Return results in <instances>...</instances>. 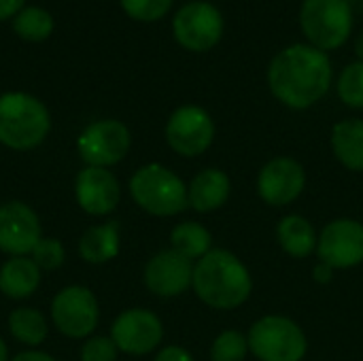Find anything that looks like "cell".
Instances as JSON below:
<instances>
[{
  "label": "cell",
  "instance_id": "cell-1",
  "mask_svg": "<svg viewBox=\"0 0 363 361\" xmlns=\"http://www.w3.org/2000/svg\"><path fill=\"white\" fill-rule=\"evenodd\" d=\"M268 85L279 102L304 111L317 104L332 85L330 57L313 45H289L272 57Z\"/></svg>",
  "mask_w": 363,
  "mask_h": 361
},
{
  "label": "cell",
  "instance_id": "cell-2",
  "mask_svg": "<svg viewBox=\"0 0 363 361\" xmlns=\"http://www.w3.org/2000/svg\"><path fill=\"white\" fill-rule=\"evenodd\" d=\"M196 296L219 311H232L251 296V274L245 264L225 249H211L194 266Z\"/></svg>",
  "mask_w": 363,
  "mask_h": 361
},
{
  "label": "cell",
  "instance_id": "cell-3",
  "mask_svg": "<svg viewBox=\"0 0 363 361\" xmlns=\"http://www.w3.org/2000/svg\"><path fill=\"white\" fill-rule=\"evenodd\" d=\"M51 130L49 109L32 94H0V143L15 151L38 147Z\"/></svg>",
  "mask_w": 363,
  "mask_h": 361
},
{
  "label": "cell",
  "instance_id": "cell-4",
  "mask_svg": "<svg viewBox=\"0 0 363 361\" xmlns=\"http://www.w3.org/2000/svg\"><path fill=\"white\" fill-rule=\"evenodd\" d=\"M130 194L143 211L155 217H172L189 206L185 183L162 164L138 168L130 179Z\"/></svg>",
  "mask_w": 363,
  "mask_h": 361
},
{
  "label": "cell",
  "instance_id": "cell-5",
  "mask_svg": "<svg viewBox=\"0 0 363 361\" xmlns=\"http://www.w3.org/2000/svg\"><path fill=\"white\" fill-rule=\"evenodd\" d=\"M300 26L308 43L321 51L340 49L353 30V11L347 0H304Z\"/></svg>",
  "mask_w": 363,
  "mask_h": 361
},
{
  "label": "cell",
  "instance_id": "cell-6",
  "mask_svg": "<svg viewBox=\"0 0 363 361\" xmlns=\"http://www.w3.org/2000/svg\"><path fill=\"white\" fill-rule=\"evenodd\" d=\"M247 340L251 353L262 361H302L308 349L302 328L279 315L255 321Z\"/></svg>",
  "mask_w": 363,
  "mask_h": 361
},
{
  "label": "cell",
  "instance_id": "cell-7",
  "mask_svg": "<svg viewBox=\"0 0 363 361\" xmlns=\"http://www.w3.org/2000/svg\"><path fill=\"white\" fill-rule=\"evenodd\" d=\"M223 15L221 11L204 0H194L183 4L172 19V34L177 43L194 53L211 51L223 36Z\"/></svg>",
  "mask_w": 363,
  "mask_h": 361
},
{
  "label": "cell",
  "instance_id": "cell-8",
  "mask_svg": "<svg viewBox=\"0 0 363 361\" xmlns=\"http://www.w3.org/2000/svg\"><path fill=\"white\" fill-rule=\"evenodd\" d=\"M132 145L125 123L117 119H100L89 123L77 138V151L87 166L108 168L119 164Z\"/></svg>",
  "mask_w": 363,
  "mask_h": 361
},
{
  "label": "cell",
  "instance_id": "cell-9",
  "mask_svg": "<svg viewBox=\"0 0 363 361\" xmlns=\"http://www.w3.org/2000/svg\"><path fill=\"white\" fill-rule=\"evenodd\" d=\"M51 319L60 334L68 338L89 336L100 319V306L96 296L81 285H70L57 291L51 302Z\"/></svg>",
  "mask_w": 363,
  "mask_h": 361
},
{
  "label": "cell",
  "instance_id": "cell-10",
  "mask_svg": "<svg viewBox=\"0 0 363 361\" xmlns=\"http://www.w3.org/2000/svg\"><path fill=\"white\" fill-rule=\"evenodd\" d=\"M215 138L213 117L196 104L179 106L166 123V140L183 157L202 155Z\"/></svg>",
  "mask_w": 363,
  "mask_h": 361
},
{
  "label": "cell",
  "instance_id": "cell-11",
  "mask_svg": "<svg viewBox=\"0 0 363 361\" xmlns=\"http://www.w3.org/2000/svg\"><path fill=\"white\" fill-rule=\"evenodd\" d=\"M111 338L115 347L128 355H147L160 347L164 338V326L155 313L130 309L113 321Z\"/></svg>",
  "mask_w": 363,
  "mask_h": 361
},
{
  "label": "cell",
  "instance_id": "cell-12",
  "mask_svg": "<svg viewBox=\"0 0 363 361\" xmlns=\"http://www.w3.org/2000/svg\"><path fill=\"white\" fill-rule=\"evenodd\" d=\"M38 215L19 200L0 206V251L13 257H26L40 240Z\"/></svg>",
  "mask_w": 363,
  "mask_h": 361
},
{
  "label": "cell",
  "instance_id": "cell-13",
  "mask_svg": "<svg viewBox=\"0 0 363 361\" xmlns=\"http://www.w3.org/2000/svg\"><path fill=\"white\" fill-rule=\"evenodd\" d=\"M317 253L332 268H353L363 262V223L336 219L321 232Z\"/></svg>",
  "mask_w": 363,
  "mask_h": 361
},
{
  "label": "cell",
  "instance_id": "cell-14",
  "mask_svg": "<svg viewBox=\"0 0 363 361\" xmlns=\"http://www.w3.org/2000/svg\"><path fill=\"white\" fill-rule=\"evenodd\" d=\"M194 264L174 249L160 251L145 266V285L160 298L181 296L191 287Z\"/></svg>",
  "mask_w": 363,
  "mask_h": 361
},
{
  "label": "cell",
  "instance_id": "cell-15",
  "mask_svg": "<svg viewBox=\"0 0 363 361\" xmlns=\"http://www.w3.org/2000/svg\"><path fill=\"white\" fill-rule=\"evenodd\" d=\"M304 168L291 157L270 160L257 177V194L270 206L291 204L304 189Z\"/></svg>",
  "mask_w": 363,
  "mask_h": 361
},
{
  "label": "cell",
  "instance_id": "cell-16",
  "mask_svg": "<svg viewBox=\"0 0 363 361\" xmlns=\"http://www.w3.org/2000/svg\"><path fill=\"white\" fill-rule=\"evenodd\" d=\"M74 196L85 213L94 217H102L117 209L121 198V187L117 177L106 168L87 166L74 179Z\"/></svg>",
  "mask_w": 363,
  "mask_h": 361
},
{
  "label": "cell",
  "instance_id": "cell-17",
  "mask_svg": "<svg viewBox=\"0 0 363 361\" xmlns=\"http://www.w3.org/2000/svg\"><path fill=\"white\" fill-rule=\"evenodd\" d=\"M230 179L219 168H206L194 177L187 187V202L198 213H211L221 209L230 198Z\"/></svg>",
  "mask_w": 363,
  "mask_h": 361
},
{
  "label": "cell",
  "instance_id": "cell-18",
  "mask_svg": "<svg viewBox=\"0 0 363 361\" xmlns=\"http://www.w3.org/2000/svg\"><path fill=\"white\" fill-rule=\"evenodd\" d=\"M40 283V268L32 257H11L0 268V291L6 298H30Z\"/></svg>",
  "mask_w": 363,
  "mask_h": 361
},
{
  "label": "cell",
  "instance_id": "cell-19",
  "mask_svg": "<svg viewBox=\"0 0 363 361\" xmlns=\"http://www.w3.org/2000/svg\"><path fill=\"white\" fill-rule=\"evenodd\" d=\"M119 253V226L108 221L89 228L79 240V255L89 264H106Z\"/></svg>",
  "mask_w": 363,
  "mask_h": 361
},
{
  "label": "cell",
  "instance_id": "cell-20",
  "mask_svg": "<svg viewBox=\"0 0 363 361\" xmlns=\"http://www.w3.org/2000/svg\"><path fill=\"white\" fill-rule=\"evenodd\" d=\"M332 149L342 166L363 170V119L338 121L332 130Z\"/></svg>",
  "mask_w": 363,
  "mask_h": 361
},
{
  "label": "cell",
  "instance_id": "cell-21",
  "mask_svg": "<svg viewBox=\"0 0 363 361\" xmlns=\"http://www.w3.org/2000/svg\"><path fill=\"white\" fill-rule=\"evenodd\" d=\"M277 234H279V243H281L283 251L289 253L296 260L308 257L315 251L317 243H319L313 223L308 219L300 217V215L283 217L279 228H277Z\"/></svg>",
  "mask_w": 363,
  "mask_h": 361
},
{
  "label": "cell",
  "instance_id": "cell-22",
  "mask_svg": "<svg viewBox=\"0 0 363 361\" xmlns=\"http://www.w3.org/2000/svg\"><path fill=\"white\" fill-rule=\"evenodd\" d=\"M9 330L15 340L28 347H38L47 338V319L40 311L36 309H15L9 315Z\"/></svg>",
  "mask_w": 363,
  "mask_h": 361
},
{
  "label": "cell",
  "instance_id": "cell-23",
  "mask_svg": "<svg viewBox=\"0 0 363 361\" xmlns=\"http://www.w3.org/2000/svg\"><path fill=\"white\" fill-rule=\"evenodd\" d=\"M170 243H172V249L185 255L187 260H200L211 251L213 236L204 226L196 221H185L172 230Z\"/></svg>",
  "mask_w": 363,
  "mask_h": 361
},
{
  "label": "cell",
  "instance_id": "cell-24",
  "mask_svg": "<svg viewBox=\"0 0 363 361\" xmlns=\"http://www.w3.org/2000/svg\"><path fill=\"white\" fill-rule=\"evenodd\" d=\"M13 32L28 43H43L53 32V17L43 6H23L13 17Z\"/></svg>",
  "mask_w": 363,
  "mask_h": 361
},
{
  "label": "cell",
  "instance_id": "cell-25",
  "mask_svg": "<svg viewBox=\"0 0 363 361\" xmlns=\"http://www.w3.org/2000/svg\"><path fill=\"white\" fill-rule=\"evenodd\" d=\"M338 96L351 109H363V62L349 64L338 77Z\"/></svg>",
  "mask_w": 363,
  "mask_h": 361
},
{
  "label": "cell",
  "instance_id": "cell-26",
  "mask_svg": "<svg viewBox=\"0 0 363 361\" xmlns=\"http://www.w3.org/2000/svg\"><path fill=\"white\" fill-rule=\"evenodd\" d=\"M247 351H249V340L245 338V334H240L236 330H228L215 338V343L211 347V360L245 361Z\"/></svg>",
  "mask_w": 363,
  "mask_h": 361
},
{
  "label": "cell",
  "instance_id": "cell-27",
  "mask_svg": "<svg viewBox=\"0 0 363 361\" xmlns=\"http://www.w3.org/2000/svg\"><path fill=\"white\" fill-rule=\"evenodd\" d=\"M121 9L128 17L149 23L162 19L172 9V0H121Z\"/></svg>",
  "mask_w": 363,
  "mask_h": 361
},
{
  "label": "cell",
  "instance_id": "cell-28",
  "mask_svg": "<svg viewBox=\"0 0 363 361\" xmlns=\"http://www.w3.org/2000/svg\"><path fill=\"white\" fill-rule=\"evenodd\" d=\"M30 255L40 270H57L64 264V247L57 238H40Z\"/></svg>",
  "mask_w": 363,
  "mask_h": 361
},
{
  "label": "cell",
  "instance_id": "cell-29",
  "mask_svg": "<svg viewBox=\"0 0 363 361\" xmlns=\"http://www.w3.org/2000/svg\"><path fill=\"white\" fill-rule=\"evenodd\" d=\"M117 347L111 336H96L89 338L81 349V361H115Z\"/></svg>",
  "mask_w": 363,
  "mask_h": 361
},
{
  "label": "cell",
  "instance_id": "cell-30",
  "mask_svg": "<svg viewBox=\"0 0 363 361\" xmlns=\"http://www.w3.org/2000/svg\"><path fill=\"white\" fill-rule=\"evenodd\" d=\"M155 361H194V357L181 347H166L157 353Z\"/></svg>",
  "mask_w": 363,
  "mask_h": 361
},
{
  "label": "cell",
  "instance_id": "cell-31",
  "mask_svg": "<svg viewBox=\"0 0 363 361\" xmlns=\"http://www.w3.org/2000/svg\"><path fill=\"white\" fill-rule=\"evenodd\" d=\"M23 6H26V0H0V21L13 19Z\"/></svg>",
  "mask_w": 363,
  "mask_h": 361
},
{
  "label": "cell",
  "instance_id": "cell-32",
  "mask_svg": "<svg viewBox=\"0 0 363 361\" xmlns=\"http://www.w3.org/2000/svg\"><path fill=\"white\" fill-rule=\"evenodd\" d=\"M11 361H55L49 353H43V351H23V353H17Z\"/></svg>",
  "mask_w": 363,
  "mask_h": 361
},
{
  "label": "cell",
  "instance_id": "cell-33",
  "mask_svg": "<svg viewBox=\"0 0 363 361\" xmlns=\"http://www.w3.org/2000/svg\"><path fill=\"white\" fill-rule=\"evenodd\" d=\"M332 266H328V264H317V268H315V281L317 283H330L332 281Z\"/></svg>",
  "mask_w": 363,
  "mask_h": 361
},
{
  "label": "cell",
  "instance_id": "cell-34",
  "mask_svg": "<svg viewBox=\"0 0 363 361\" xmlns=\"http://www.w3.org/2000/svg\"><path fill=\"white\" fill-rule=\"evenodd\" d=\"M355 53H357L359 62H363V32L357 36V40H355Z\"/></svg>",
  "mask_w": 363,
  "mask_h": 361
},
{
  "label": "cell",
  "instance_id": "cell-35",
  "mask_svg": "<svg viewBox=\"0 0 363 361\" xmlns=\"http://www.w3.org/2000/svg\"><path fill=\"white\" fill-rule=\"evenodd\" d=\"M0 361H9V349L2 338H0Z\"/></svg>",
  "mask_w": 363,
  "mask_h": 361
}]
</instances>
